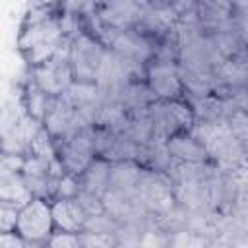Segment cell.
<instances>
[{
  "instance_id": "obj_2",
  "label": "cell",
  "mask_w": 248,
  "mask_h": 248,
  "mask_svg": "<svg viewBox=\"0 0 248 248\" xmlns=\"http://www.w3.org/2000/svg\"><path fill=\"white\" fill-rule=\"evenodd\" d=\"M198 138L202 140L209 157H213L221 167L232 169L244 163L248 151L244 149L242 141L231 128L229 120L221 122H200L196 126Z\"/></svg>"
},
{
  "instance_id": "obj_15",
  "label": "cell",
  "mask_w": 248,
  "mask_h": 248,
  "mask_svg": "<svg viewBox=\"0 0 248 248\" xmlns=\"http://www.w3.org/2000/svg\"><path fill=\"white\" fill-rule=\"evenodd\" d=\"M236 186H238V190H240V192L248 194V167L240 170V174H238V180H236Z\"/></svg>"
},
{
  "instance_id": "obj_16",
  "label": "cell",
  "mask_w": 248,
  "mask_h": 248,
  "mask_svg": "<svg viewBox=\"0 0 248 248\" xmlns=\"http://www.w3.org/2000/svg\"><path fill=\"white\" fill-rule=\"evenodd\" d=\"M50 2H54V0H41V4L45 6V4H50Z\"/></svg>"
},
{
  "instance_id": "obj_10",
  "label": "cell",
  "mask_w": 248,
  "mask_h": 248,
  "mask_svg": "<svg viewBox=\"0 0 248 248\" xmlns=\"http://www.w3.org/2000/svg\"><path fill=\"white\" fill-rule=\"evenodd\" d=\"M33 198L35 196L29 190L21 170L2 169V176H0V200L2 202H10L17 207H23Z\"/></svg>"
},
{
  "instance_id": "obj_14",
  "label": "cell",
  "mask_w": 248,
  "mask_h": 248,
  "mask_svg": "<svg viewBox=\"0 0 248 248\" xmlns=\"http://www.w3.org/2000/svg\"><path fill=\"white\" fill-rule=\"evenodd\" d=\"M229 99L232 101V105L236 107V110L248 112V78L236 89H232V93H231Z\"/></svg>"
},
{
  "instance_id": "obj_9",
  "label": "cell",
  "mask_w": 248,
  "mask_h": 248,
  "mask_svg": "<svg viewBox=\"0 0 248 248\" xmlns=\"http://www.w3.org/2000/svg\"><path fill=\"white\" fill-rule=\"evenodd\" d=\"M167 149L172 161L178 163H205V159L209 157L202 140L198 136L188 134L186 130L170 136L167 140Z\"/></svg>"
},
{
  "instance_id": "obj_12",
  "label": "cell",
  "mask_w": 248,
  "mask_h": 248,
  "mask_svg": "<svg viewBox=\"0 0 248 248\" xmlns=\"http://www.w3.org/2000/svg\"><path fill=\"white\" fill-rule=\"evenodd\" d=\"M19 209H21V207H17V205H14V203H10V202H2V200H0V231H2V232L16 231Z\"/></svg>"
},
{
  "instance_id": "obj_3",
  "label": "cell",
  "mask_w": 248,
  "mask_h": 248,
  "mask_svg": "<svg viewBox=\"0 0 248 248\" xmlns=\"http://www.w3.org/2000/svg\"><path fill=\"white\" fill-rule=\"evenodd\" d=\"M105 54H107V46L95 35L81 31L76 37L68 39V58L76 81L95 83Z\"/></svg>"
},
{
  "instance_id": "obj_8",
  "label": "cell",
  "mask_w": 248,
  "mask_h": 248,
  "mask_svg": "<svg viewBox=\"0 0 248 248\" xmlns=\"http://www.w3.org/2000/svg\"><path fill=\"white\" fill-rule=\"evenodd\" d=\"M52 217H54L56 229L81 232L85 229L87 211L78 202V198H56L52 203Z\"/></svg>"
},
{
  "instance_id": "obj_13",
  "label": "cell",
  "mask_w": 248,
  "mask_h": 248,
  "mask_svg": "<svg viewBox=\"0 0 248 248\" xmlns=\"http://www.w3.org/2000/svg\"><path fill=\"white\" fill-rule=\"evenodd\" d=\"M48 246H62V248H72L81 244V234L79 232H70V231H54L52 236L46 242Z\"/></svg>"
},
{
  "instance_id": "obj_5",
  "label": "cell",
  "mask_w": 248,
  "mask_h": 248,
  "mask_svg": "<svg viewBox=\"0 0 248 248\" xmlns=\"http://www.w3.org/2000/svg\"><path fill=\"white\" fill-rule=\"evenodd\" d=\"M54 229L56 225L52 217V205L46 203V198H33L19 209L16 231L29 244L48 242Z\"/></svg>"
},
{
  "instance_id": "obj_1",
  "label": "cell",
  "mask_w": 248,
  "mask_h": 248,
  "mask_svg": "<svg viewBox=\"0 0 248 248\" xmlns=\"http://www.w3.org/2000/svg\"><path fill=\"white\" fill-rule=\"evenodd\" d=\"M66 43L68 39L64 35L60 17L50 16L48 8L45 6L31 10V14L25 17L19 35V48L31 66H39L46 62Z\"/></svg>"
},
{
  "instance_id": "obj_6",
  "label": "cell",
  "mask_w": 248,
  "mask_h": 248,
  "mask_svg": "<svg viewBox=\"0 0 248 248\" xmlns=\"http://www.w3.org/2000/svg\"><path fill=\"white\" fill-rule=\"evenodd\" d=\"M31 76L39 83V87L45 89L48 95L58 97V95L66 93L72 87V83L76 81L74 70H72V64H70V58H68V46H66L64 52L60 48L46 62H43L39 66H33Z\"/></svg>"
},
{
  "instance_id": "obj_7",
  "label": "cell",
  "mask_w": 248,
  "mask_h": 248,
  "mask_svg": "<svg viewBox=\"0 0 248 248\" xmlns=\"http://www.w3.org/2000/svg\"><path fill=\"white\" fill-rule=\"evenodd\" d=\"M145 78H147V85L157 95V99H165V101L180 99L184 93V85H182L176 62L151 60L147 64Z\"/></svg>"
},
{
  "instance_id": "obj_4",
  "label": "cell",
  "mask_w": 248,
  "mask_h": 248,
  "mask_svg": "<svg viewBox=\"0 0 248 248\" xmlns=\"http://www.w3.org/2000/svg\"><path fill=\"white\" fill-rule=\"evenodd\" d=\"M147 114L153 122V138L167 141L170 136L190 130L194 126V110L180 99H157L147 107Z\"/></svg>"
},
{
  "instance_id": "obj_11",
  "label": "cell",
  "mask_w": 248,
  "mask_h": 248,
  "mask_svg": "<svg viewBox=\"0 0 248 248\" xmlns=\"http://www.w3.org/2000/svg\"><path fill=\"white\" fill-rule=\"evenodd\" d=\"M108 172H110V161L108 159H105V157L93 159L91 165L79 176L81 190L103 200V194L107 192V186H108Z\"/></svg>"
}]
</instances>
